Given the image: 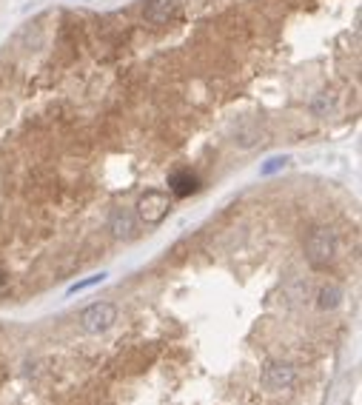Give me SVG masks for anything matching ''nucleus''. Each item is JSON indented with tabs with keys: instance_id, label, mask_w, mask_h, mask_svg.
I'll list each match as a JSON object with an SVG mask.
<instances>
[{
	"instance_id": "nucleus-10",
	"label": "nucleus",
	"mask_w": 362,
	"mask_h": 405,
	"mask_svg": "<svg viewBox=\"0 0 362 405\" xmlns=\"http://www.w3.org/2000/svg\"><path fill=\"white\" fill-rule=\"evenodd\" d=\"M288 163H291V157H288V154H277V157H269V160H265V163L260 165V174H262V177H271V174L282 172Z\"/></svg>"
},
{
	"instance_id": "nucleus-9",
	"label": "nucleus",
	"mask_w": 362,
	"mask_h": 405,
	"mask_svg": "<svg viewBox=\"0 0 362 405\" xmlns=\"http://www.w3.org/2000/svg\"><path fill=\"white\" fill-rule=\"evenodd\" d=\"M311 111L317 114V117H331L334 111H336V94H317L314 98V103H311Z\"/></svg>"
},
{
	"instance_id": "nucleus-13",
	"label": "nucleus",
	"mask_w": 362,
	"mask_h": 405,
	"mask_svg": "<svg viewBox=\"0 0 362 405\" xmlns=\"http://www.w3.org/2000/svg\"><path fill=\"white\" fill-rule=\"evenodd\" d=\"M0 285H3V274H0Z\"/></svg>"
},
{
	"instance_id": "nucleus-5",
	"label": "nucleus",
	"mask_w": 362,
	"mask_h": 405,
	"mask_svg": "<svg viewBox=\"0 0 362 405\" xmlns=\"http://www.w3.org/2000/svg\"><path fill=\"white\" fill-rule=\"evenodd\" d=\"M109 228L117 240H132L137 234V214L129 208H114L111 217H109Z\"/></svg>"
},
{
	"instance_id": "nucleus-1",
	"label": "nucleus",
	"mask_w": 362,
	"mask_h": 405,
	"mask_svg": "<svg viewBox=\"0 0 362 405\" xmlns=\"http://www.w3.org/2000/svg\"><path fill=\"white\" fill-rule=\"evenodd\" d=\"M336 251H340V240H336V231H331L328 226H317L311 228L305 237V257L314 269H325L328 263H334Z\"/></svg>"
},
{
	"instance_id": "nucleus-2",
	"label": "nucleus",
	"mask_w": 362,
	"mask_h": 405,
	"mask_svg": "<svg viewBox=\"0 0 362 405\" xmlns=\"http://www.w3.org/2000/svg\"><path fill=\"white\" fill-rule=\"evenodd\" d=\"M168 211H172V197L160 192V188H149V192L140 195V200H137V217L146 226H160L168 217Z\"/></svg>"
},
{
	"instance_id": "nucleus-11",
	"label": "nucleus",
	"mask_w": 362,
	"mask_h": 405,
	"mask_svg": "<svg viewBox=\"0 0 362 405\" xmlns=\"http://www.w3.org/2000/svg\"><path fill=\"white\" fill-rule=\"evenodd\" d=\"M257 140H260V129H248V126H243V129H237V134H234V146H239V149H251Z\"/></svg>"
},
{
	"instance_id": "nucleus-12",
	"label": "nucleus",
	"mask_w": 362,
	"mask_h": 405,
	"mask_svg": "<svg viewBox=\"0 0 362 405\" xmlns=\"http://www.w3.org/2000/svg\"><path fill=\"white\" fill-rule=\"evenodd\" d=\"M103 280H106V271H100V274H91V277H86V280H80V282H75V285H69V294L89 291V289H94V285H100Z\"/></svg>"
},
{
	"instance_id": "nucleus-4",
	"label": "nucleus",
	"mask_w": 362,
	"mask_h": 405,
	"mask_svg": "<svg viewBox=\"0 0 362 405\" xmlns=\"http://www.w3.org/2000/svg\"><path fill=\"white\" fill-rule=\"evenodd\" d=\"M294 368L288 363H265V368L260 371V383L265 391H282L294 386Z\"/></svg>"
},
{
	"instance_id": "nucleus-7",
	"label": "nucleus",
	"mask_w": 362,
	"mask_h": 405,
	"mask_svg": "<svg viewBox=\"0 0 362 405\" xmlns=\"http://www.w3.org/2000/svg\"><path fill=\"white\" fill-rule=\"evenodd\" d=\"M343 303V289L336 282H328V285H323L320 289V294H317V305L323 308V312H331V308H336Z\"/></svg>"
},
{
	"instance_id": "nucleus-8",
	"label": "nucleus",
	"mask_w": 362,
	"mask_h": 405,
	"mask_svg": "<svg viewBox=\"0 0 362 405\" xmlns=\"http://www.w3.org/2000/svg\"><path fill=\"white\" fill-rule=\"evenodd\" d=\"M172 192L177 195V197H185V195H191L197 188V177L194 174H188V172H177V174H172Z\"/></svg>"
},
{
	"instance_id": "nucleus-6",
	"label": "nucleus",
	"mask_w": 362,
	"mask_h": 405,
	"mask_svg": "<svg viewBox=\"0 0 362 405\" xmlns=\"http://www.w3.org/2000/svg\"><path fill=\"white\" fill-rule=\"evenodd\" d=\"M174 12H177V0H149L146 20L149 23H168V17Z\"/></svg>"
},
{
	"instance_id": "nucleus-3",
	"label": "nucleus",
	"mask_w": 362,
	"mask_h": 405,
	"mask_svg": "<svg viewBox=\"0 0 362 405\" xmlns=\"http://www.w3.org/2000/svg\"><path fill=\"white\" fill-rule=\"evenodd\" d=\"M117 323V308L111 303H91L80 314V328L86 334H103Z\"/></svg>"
}]
</instances>
